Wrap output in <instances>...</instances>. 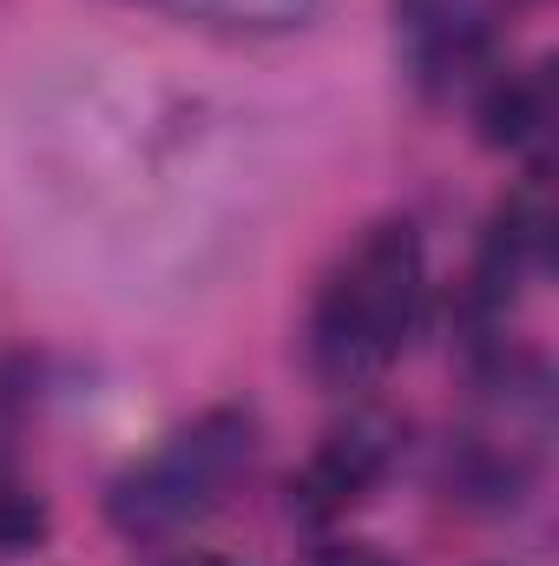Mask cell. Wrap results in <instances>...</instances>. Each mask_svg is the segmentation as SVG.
I'll use <instances>...</instances> for the list:
<instances>
[{
    "label": "cell",
    "instance_id": "cell-1",
    "mask_svg": "<svg viewBox=\"0 0 559 566\" xmlns=\"http://www.w3.org/2000/svg\"><path fill=\"white\" fill-rule=\"evenodd\" d=\"M428 310V244L409 218L369 224L309 296L303 323V363L323 389L349 396L382 382L402 349L415 343Z\"/></svg>",
    "mask_w": 559,
    "mask_h": 566
},
{
    "label": "cell",
    "instance_id": "cell-2",
    "mask_svg": "<svg viewBox=\"0 0 559 566\" xmlns=\"http://www.w3.org/2000/svg\"><path fill=\"white\" fill-rule=\"evenodd\" d=\"M251 468H257V416L204 409L113 481L106 521L126 541H178L198 521H211L251 481Z\"/></svg>",
    "mask_w": 559,
    "mask_h": 566
},
{
    "label": "cell",
    "instance_id": "cell-3",
    "mask_svg": "<svg viewBox=\"0 0 559 566\" xmlns=\"http://www.w3.org/2000/svg\"><path fill=\"white\" fill-rule=\"evenodd\" d=\"M395 53L428 99H454L494 73V0H395Z\"/></svg>",
    "mask_w": 559,
    "mask_h": 566
},
{
    "label": "cell",
    "instance_id": "cell-4",
    "mask_svg": "<svg viewBox=\"0 0 559 566\" xmlns=\"http://www.w3.org/2000/svg\"><path fill=\"white\" fill-rule=\"evenodd\" d=\"M395 461H402V422L382 416V409H356L349 422H336L316 441V454L289 481V507L303 521H316V527L323 521H342L356 501H369L389 481Z\"/></svg>",
    "mask_w": 559,
    "mask_h": 566
},
{
    "label": "cell",
    "instance_id": "cell-5",
    "mask_svg": "<svg viewBox=\"0 0 559 566\" xmlns=\"http://www.w3.org/2000/svg\"><path fill=\"white\" fill-rule=\"evenodd\" d=\"M145 13H171L184 27H211V33H289L303 27L323 0H126Z\"/></svg>",
    "mask_w": 559,
    "mask_h": 566
},
{
    "label": "cell",
    "instance_id": "cell-6",
    "mask_svg": "<svg viewBox=\"0 0 559 566\" xmlns=\"http://www.w3.org/2000/svg\"><path fill=\"white\" fill-rule=\"evenodd\" d=\"M547 119H553V106H547V73H487V86H481V126H487V139L494 145H540L547 139Z\"/></svg>",
    "mask_w": 559,
    "mask_h": 566
},
{
    "label": "cell",
    "instance_id": "cell-7",
    "mask_svg": "<svg viewBox=\"0 0 559 566\" xmlns=\"http://www.w3.org/2000/svg\"><path fill=\"white\" fill-rule=\"evenodd\" d=\"M40 534H46V507H40V494L27 488L20 468H0V547L20 554V547H33Z\"/></svg>",
    "mask_w": 559,
    "mask_h": 566
},
{
    "label": "cell",
    "instance_id": "cell-8",
    "mask_svg": "<svg viewBox=\"0 0 559 566\" xmlns=\"http://www.w3.org/2000/svg\"><path fill=\"white\" fill-rule=\"evenodd\" d=\"M316 566H395L389 554H376V547H356V541H336V547H323Z\"/></svg>",
    "mask_w": 559,
    "mask_h": 566
},
{
    "label": "cell",
    "instance_id": "cell-9",
    "mask_svg": "<svg viewBox=\"0 0 559 566\" xmlns=\"http://www.w3.org/2000/svg\"><path fill=\"white\" fill-rule=\"evenodd\" d=\"M178 566H231V560H211V554H198V560H178Z\"/></svg>",
    "mask_w": 559,
    "mask_h": 566
}]
</instances>
